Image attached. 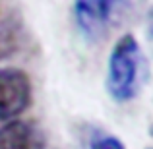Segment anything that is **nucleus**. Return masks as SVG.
<instances>
[{"label":"nucleus","instance_id":"obj_1","mask_svg":"<svg viewBox=\"0 0 153 149\" xmlns=\"http://www.w3.org/2000/svg\"><path fill=\"white\" fill-rule=\"evenodd\" d=\"M146 76V56L132 33H126L116 41L108 56L107 91L118 103L136 99Z\"/></svg>","mask_w":153,"mask_h":149},{"label":"nucleus","instance_id":"obj_2","mask_svg":"<svg viewBox=\"0 0 153 149\" xmlns=\"http://www.w3.org/2000/svg\"><path fill=\"white\" fill-rule=\"evenodd\" d=\"M31 105V79L18 68L0 70V124L14 122Z\"/></svg>","mask_w":153,"mask_h":149},{"label":"nucleus","instance_id":"obj_3","mask_svg":"<svg viewBox=\"0 0 153 149\" xmlns=\"http://www.w3.org/2000/svg\"><path fill=\"white\" fill-rule=\"evenodd\" d=\"M116 10V2H76L74 4V16L79 31L89 39H97L105 33V29L111 23V18Z\"/></svg>","mask_w":153,"mask_h":149},{"label":"nucleus","instance_id":"obj_4","mask_svg":"<svg viewBox=\"0 0 153 149\" xmlns=\"http://www.w3.org/2000/svg\"><path fill=\"white\" fill-rule=\"evenodd\" d=\"M0 149H47V142L35 124L14 120L0 126Z\"/></svg>","mask_w":153,"mask_h":149},{"label":"nucleus","instance_id":"obj_5","mask_svg":"<svg viewBox=\"0 0 153 149\" xmlns=\"http://www.w3.org/2000/svg\"><path fill=\"white\" fill-rule=\"evenodd\" d=\"M89 149H126L124 143L116 136L111 134H97L89 142Z\"/></svg>","mask_w":153,"mask_h":149},{"label":"nucleus","instance_id":"obj_6","mask_svg":"<svg viewBox=\"0 0 153 149\" xmlns=\"http://www.w3.org/2000/svg\"><path fill=\"white\" fill-rule=\"evenodd\" d=\"M10 33H0V56L4 54V50H10Z\"/></svg>","mask_w":153,"mask_h":149}]
</instances>
